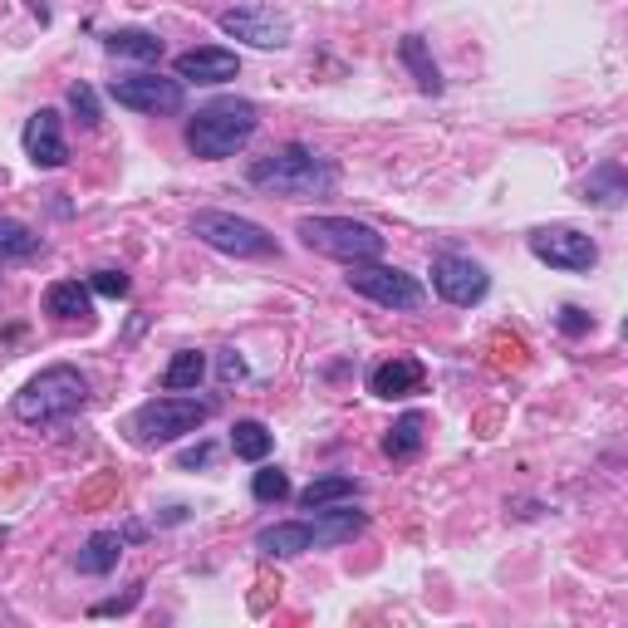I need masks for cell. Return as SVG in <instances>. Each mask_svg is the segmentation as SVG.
Segmentation results:
<instances>
[{
	"label": "cell",
	"instance_id": "11",
	"mask_svg": "<svg viewBox=\"0 0 628 628\" xmlns=\"http://www.w3.org/2000/svg\"><path fill=\"white\" fill-rule=\"evenodd\" d=\"M432 290L447 305H476V300H486L491 276L466 256H437L432 260Z\"/></svg>",
	"mask_w": 628,
	"mask_h": 628
},
{
	"label": "cell",
	"instance_id": "31",
	"mask_svg": "<svg viewBox=\"0 0 628 628\" xmlns=\"http://www.w3.org/2000/svg\"><path fill=\"white\" fill-rule=\"evenodd\" d=\"M241 379H246V363L236 359V353H226L222 359V383H241Z\"/></svg>",
	"mask_w": 628,
	"mask_h": 628
},
{
	"label": "cell",
	"instance_id": "1",
	"mask_svg": "<svg viewBox=\"0 0 628 628\" xmlns=\"http://www.w3.org/2000/svg\"><path fill=\"white\" fill-rule=\"evenodd\" d=\"M250 187H266L276 197H325L334 192V167L305 143H285L280 153L250 163Z\"/></svg>",
	"mask_w": 628,
	"mask_h": 628
},
{
	"label": "cell",
	"instance_id": "25",
	"mask_svg": "<svg viewBox=\"0 0 628 628\" xmlns=\"http://www.w3.org/2000/svg\"><path fill=\"white\" fill-rule=\"evenodd\" d=\"M585 197L599 202V207H619V202H624V173H619V163L599 167V173L585 182Z\"/></svg>",
	"mask_w": 628,
	"mask_h": 628
},
{
	"label": "cell",
	"instance_id": "15",
	"mask_svg": "<svg viewBox=\"0 0 628 628\" xmlns=\"http://www.w3.org/2000/svg\"><path fill=\"white\" fill-rule=\"evenodd\" d=\"M256 550H260V555H276V559L305 555V550H315V531H310V521H280V525H266V531L256 535Z\"/></svg>",
	"mask_w": 628,
	"mask_h": 628
},
{
	"label": "cell",
	"instance_id": "5",
	"mask_svg": "<svg viewBox=\"0 0 628 628\" xmlns=\"http://www.w3.org/2000/svg\"><path fill=\"white\" fill-rule=\"evenodd\" d=\"M207 418H212L207 398L173 393V398L143 403L138 413L128 418V432H133V442H143V447H163V442H177V437H187V432H197Z\"/></svg>",
	"mask_w": 628,
	"mask_h": 628
},
{
	"label": "cell",
	"instance_id": "26",
	"mask_svg": "<svg viewBox=\"0 0 628 628\" xmlns=\"http://www.w3.org/2000/svg\"><path fill=\"white\" fill-rule=\"evenodd\" d=\"M40 236L25 222H0V256H35Z\"/></svg>",
	"mask_w": 628,
	"mask_h": 628
},
{
	"label": "cell",
	"instance_id": "21",
	"mask_svg": "<svg viewBox=\"0 0 628 628\" xmlns=\"http://www.w3.org/2000/svg\"><path fill=\"white\" fill-rule=\"evenodd\" d=\"M270 447H276V437H270L266 422L246 418V422H236V428H231V452L241 456V462H266Z\"/></svg>",
	"mask_w": 628,
	"mask_h": 628
},
{
	"label": "cell",
	"instance_id": "22",
	"mask_svg": "<svg viewBox=\"0 0 628 628\" xmlns=\"http://www.w3.org/2000/svg\"><path fill=\"white\" fill-rule=\"evenodd\" d=\"M109 54H119V60H163V40L147 35V30H113L109 35Z\"/></svg>",
	"mask_w": 628,
	"mask_h": 628
},
{
	"label": "cell",
	"instance_id": "12",
	"mask_svg": "<svg viewBox=\"0 0 628 628\" xmlns=\"http://www.w3.org/2000/svg\"><path fill=\"white\" fill-rule=\"evenodd\" d=\"M20 143H25V157L35 167H64V157H70V147H64V128H60V113H54V109L30 113Z\"/></svg>",
	"mask_w": 628,
	"mask_h": 628
},
{
	"label": "cell",
	"instance_id": "14",
	"mask_svg": "<svg viewBox=\"0 0 628 628\" xmlns=\"http://www.w3.org/2000/svg\"><path fill=\"white\" fill-rule=\"evenodd\" d=\"M369 525V516L363 511H349V501L344 506H325V511H315V521H310V531H315V550H334V545H349L353 535Z\"/></svg>",
	"mask_w": 628,
	"mask_h": 628
},
{
	"label": "cell",
	"instance_id": "23",
	"mask_svg": "<svg viewBox=\"0 0 628 628\" xmlns=\"http://www.w3.org/2000/svg\"><path fill=\"white\" fill-rule=\"evenodd\" d=\"M202 373H207V353H197V349H182L177 359L167 363L163 388H167V393H192V388L202 383Z\"/></svg>",
	"mask_w": 628,
	"mask_h": 628
},
{
	"label": "cell",
	"instance_id": "10",
	"mask_svg": "<svg viewBox=\"0 0 628 628\" xmlns=\"http://www.w3.org/2000/svg\"><path fill=\"white\" fill-rule=\"evenodd\" d=\"M216 25H222L231 40L256 44V50H280V44H290V20L276 16L270 6H236V10H222V16H216Z\"/></svg>",
	"mask_w": 628,
	"mask_h": 628
},
{
	"label": "cell",
	"instance_id": "30",
	"mask_svg": "<svg viewBox=\"0 0 628 628\" xmlns=\"http://www.w3.org/2000/svg\"><path fill=\"white\" fill-rule=\"evenodd\" d=\"M559 329H565V334H585V329H594V319L585 310H575V305H565V310H559Z\"/></svg>",
	"mask_w": 628,
	"mask_h": 628
},
{
	"label": "cell",
	"instance_id": "33",
	"mask_svg": "<svg viewBox=\"0 0 628 628\" xmlns=\"http://www.w3.org/2000/svg\"><path fill=\"white\" fill-rule=\"evenodd\" d=\"M212 462V447L202 442V447H192V452H182V466H207Z\"/></svg>",
	"mask_w": 628,
	"mask_h": 628
},
{
	"label": "cell",
	"instance_id": "16",
	"mask_svg": "<svg viewBox=\"0 0 628 628\" xmlns=\"http://www.w3.org/2000/svg\"><path fill=\"white\" fill-rule=\"evenodd\" d=\"M422 388V363L418 359H388L369 373V393L373 398H408Z\"/></svg>",
	"mask_w": 628,
	"mask_h": 628
},
{
	"label": "cell",
	"instance_id": "24",
	"mask_svg": "<svg viewBox=\"0 0 628 628\" xmlns=\"http://www.w3.org/2000/svg\"><path fill=\"white\" fill-rule=\"evenodd\" d=\"M398 54H403V64L413 70L422 94H442V74H437V64H432V54H428V44H422V35H408Z\"/></svg>",
	"mask_w": 628,
	"mask_h": 628
},
{
	"label": "cell",
	"instance_id": "19",
	"mask_svg": "<svg viewBox=\"0 0 628 628\" xmlns=\"http://www.w3.org/2000/svg\"><path fill=\"white\" fill-rule=\"evenodd\" d=\"M119 555H123V535L119 531H94L89 545L79 550V569H84V575H109V569L119 565Z\"/></svg>",
	"mask_w": 628,
	"mask_h": 628
},
{
	"label": "cell",
	"instance_id": "8",
	"mask_svg": "<svg viewBox=\"0 0 628 628\" xmlns=\"http://www.w3.org/2000/svg\"><path fill=\"white\" fill-rule=\"evenodd\" d=\"M109 94H113V104H119V109H133V113H182V104H187L182 79H163V74L113 79Z\"/></svg>",
	"mask_w": 628,
	"mask_h": 628
},
{
	"label": "cell",
	"instance_id": "17",
	"mask_svg": "<svg viewBox=\"0 0 628 628\" xmlns=\"http://www.w3.org/2000/svg\"><path fill=\"white\" fill-rule=\"evenodd\" d=\"M44 310H50L54 319H84L89 310H94V290L79 280H54L50 290H44Z\"/></svg>",
	"mask_w": 628,
	"mask_h": 628
},
{
	"label": "cell",
	"instance_id": "28",
	"mask_svg": "<svg viewBox=\"0 0 628 628\" xmlns=\"http://www.w3.org/2000/svg\"><path fill=\"white\" fill-rule=\"evenodd\" d=\"M128 276H123V270H94V276H89V290L94 295H109V300H123V295H128Z\"/></svg>",
	"mask_w": 628,
	"mask_h": 628
},
{
	"label": "cell",
	"instance_id": "4",
	"mask_svg": "<svg viewBox=\"0 0 628 628\" xmlns=\"http://www.w3.org/2000/svg\"><path fill=\"white\" fill-rule=\"evenodd\" d=\"M300 241L319 250V256H334L353 266V260H379L383 256V236L369 222H353V216H300Z\"/></svg>",
	"mask_w": 628,
	"mask_h": 628
},
{
	"label": "cell",
	"instance_id": "9",
	"mask_svg": "<svg viewBox=\"0 0 628 628\" xmlns=\"http://www.w3.org/2000/svg\"><path fill=\"white\" fill-rule=\"evenodd\" d=\"M531 256L555 270H589L599 260V246L575 226H541V231H531Z\"/></svg>",
	"mask_w": 628,
	"mask_h": 628
},
{
	"label": "cell",
	"instance_id": "13",
	"mask_svg": "<svg viewBox=\"0 0 628 628\" xmlns=\"http://www.w3.org/2000/svg\"><path fill=\"white\" fill-rule=\"evenodd\" d=\"M236 74H241V60L231 50H216V44L177 54V79H192V84H226Z\"/></svg>",
	"mask_w": 628,
	"mask_h": 628
},
{
	"label": "cell",
	"instance_id": "6",
	"mask_svg": "<svg viewBox=\"0 0 628 628\" xmlns=\"http://www.w3.org/2000/svg\"><path fill=\"white\" fill-rule=\"evenodd\" d=\"M192 236H202V241L212 250H222V256H241V260L280 256L276 236L260 222H246V216H236V212H197L192 216Z\"/></svg>",
	"mask_w": 628,
	"mask_h": 628
},
{
	"label": "cell",
	"instance_id": "27",
	"mask_svg": "<svg viewBox=\"0 0 628 628\" xmlns=\"http://www.w3.org/2000/svg\"><path fill=\"white\" fill-rule=\"evenodd\" d=\"M250 496H256L260 506H280V501L290 496V476L266 466V472H256V482H250Z\"/></svg>",
	"mask_w": 628,
	"mask_h": 628
},
{
	"label": "cell",
	"instance_id": "29",
	"mask_svg": "<svg viewBox=\"0 0 628 628\" xmlns=\"http://www.w3.org/2000/svg\"><path fill=\"white\" fill-rule=\"evenodd\" d=\"M70 109L79 113V123H89V128L99 123V99H94V89H89V84H74L70 89Z\"/></svg>",
	"mask_w": 628,
	"mask_h": 628
},
{
	"label": "cell",
	"instance_id": "2",
	"mask_svg": "<svg viewBox=\"0 0 628 628\" xmlns=\"http://www.w3.org/2000/svg\"><path fill=\"white\" fill-rule=\"evenodd\" d=\"M256 123H260V113L250 99H216V104L197 109V119L187 123V147H192V157L216 163V157L241 153L250 143V133H256Z\"/></svg>",
	"mask_w": 628,
	"mask_h": 628
},
{
	"label": "cell",
	"instance_id": "3",
	"mask_svg": "<svg viewBox=\"0 0 628 628\" xmlns=\"http://www.w3.org/2000/svg\"><path fill=\"white\" fill-rule=\"evenodd\" d=\"M84 403H89L84 373L70 369V363H60V369H44V373H35V379L20 388V393H16V418L30 422V428H44V422L74 418Z\"/></svg>",
	"mask_w": 628,
	"mask_h": 628
},
{
	"label": "cell",
	"instance_id": "20",
	"mask_svg": "<svg viewBox=\"0 0 628 628\" xmlns=\"http://www.w3.org/2000/svg\"><path fill=\"white\" fill-rule=\"evenodd\" d=\"M422 428H428V418L422 413H403L388 428V437H383V452L393 456V462H408V456H418L422 452Z\"/></svg>",
	"mask_w": 628,
	"mask_h": 628
},
{
	"label": "cell",
	"instance_id": "7",
	"mask_svg": "<svg viewBox=\"0 0 628 628\" xmlns=\"http://www.w3.org/2000/svg\"><path fill=\"white\" fill-rule=\"evenodd\" d=\"M349 285L359 295H369L373 305H383V310H422V300H428L418 276H408L398 266H379V260H353Z\"/></svg>",
	"mask_w": 628,
	"mask_h": 628
},
{
	"label": "cell",
	"instance_id": "32",
	"mask_svg": "<svg viewBox=\"0 0 628 628\" xmlns=\"http://www.w3.org/2000/svg\"><path fill=\"white\" fill-rule=\"evenodd\" d=\"M138 604V589L128 594V599H109V604H94V614H119V609H133Z\"/></svg>",
	"mask_w": 628,
	"mask_h": 628
},
{
	"label": "cell",
	"instance_id": "18",
	"mask_svg": "<svg viewBox=\"0 0 628 628\" xmlns=\"http://www.w3.org/2000/svg\"><path fill=\"white\" fill-rule=\"evenodd\" d=\"M359 496V482L353 476H315L310 486L300 491V506L305 511H325V506H344V501H353Z\"/></svg>",
	"mask_w": 628,
	"mask_h": 628
}]
</instances>
